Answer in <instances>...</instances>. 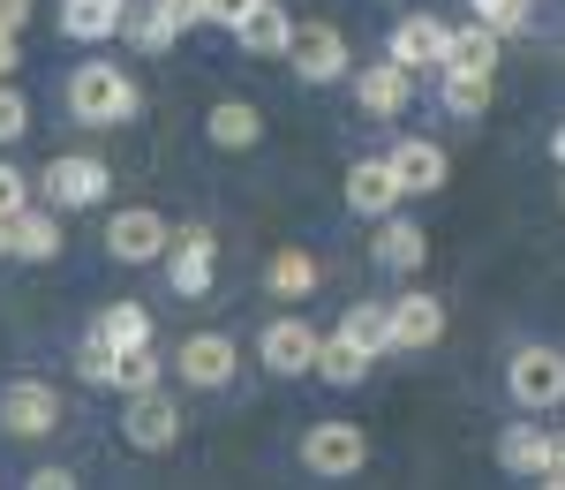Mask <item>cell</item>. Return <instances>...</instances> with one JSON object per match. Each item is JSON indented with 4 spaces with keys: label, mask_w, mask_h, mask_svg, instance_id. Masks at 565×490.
<instances>
[{
    "label": "cell",
    "mask_w": 565,
    "mask_h": 490,
    "mask_svg": "<svg viewBox=\"0 0 565 490\" xmlns=\"http://www.w3.org/2000/svg\"><path fill=\"white\" fill-rule=\"evenodd\" d=\"M68 114L90 121V129H121L143 114V90H136L129 68H114V61H84L76 76H68Z\"/></svg>",
    "instance_id": "cell-1"
},
{
    "label": "cell",
    "mask_w": 565,
    "mask_h": 490,
    "mask_svg": "<svg viewBox=\"0 0 565 490\" xmlns=\"http://www.w3.org/2000/svg\"><path fill=\"white\" fill-rule=\"evenodd\" d=\"M39 196L53 212H90V204L114 196V167H106V159H84V151H61V159H45Z\"/></svg>",
    "instance_id": "cell-2"
},
{
    "label": "cell",
    "mask_w": 565,
    "mask_h": 490,
    "mask_svg": "<svg viewBox=\"0 0 565 490\" xmlns=\"http://www.w3.org/2000/svg\"><path fill=\"white\" fill-rule=\"evenodd\" d=\"M317 348H324V332H317L309 317H271L257 332V362L271 377H309V370H317Z\"/></svg>",
    "instance_id": "cell-3"
},
{
    "label": "cell",
    "mask_w": 565,
    "mask_h": 490,
    "mask_svg": "<svg viewBox=\"0 0 565 490\" xmlns=\"http://www.w3.org/2000/svg\"><path fill=\"white\" fill-rule=\"evenodd\" d=\"M302 468H309V476H324V483L362 476V468H370V438H362V423H317V430L302 438Z\"/></svg>",
    "instance_id": "cell-4"
},
{
    "label": "cell",
    "mask_w": 565,
    "mask_h": 490,
    "mask_svg": "<svg viewBox=\"0 0 565 490\" xmlns=\"http://www.w3.org/2000/svg\"><path fill=\"white\" fill-rule=\"evenodd\" d=\"M505 393H513L527 415L565 407V355H558V348H521V355L505 362Z\"/></svg>",
    "instance_id": "cell-5"
},
{
    "label": "cell",
    "mask_w": 565,
    "mask_h": 490,
    "mask_svg": "<svg viewBox=\"0 0 565 490\" xmlns=\"http://www.w3.org/2000/svg\"><path fill=\"white\" fill-rule=\"evenodd\" d=\"M106 249H114L121 265H151V257H167V249H174V226L159 220L151 204H129V212H114V220H106Z\"/></svg>",
    "instance_id": "cell-6"
},
{
    "label": "cell",
    "mask_w": 565,
    "mask_h": 490,
    "mask_svg": "<svg viewBox=\"0 0 565 490\" xmlns=\"http://www.w3.org/2000/svg\"><path fill=\"white\" fill-rule=\"evenodd\" d=\"M167 279H174L181 302H196V295L218 279V234H212V226H181V234H174V249H167Z\"/></svg>",
    "instance_id": "cell-7"
},
{
    "label": "cell",
    "mask_w": 565,
    "mask_h": 490,
    "mask_svg": "<svg viewBox=\"0 0 565 490\" xmlns=\"http://www.w3.org/2000/svg\"><path fill=\"white\" fill-rule=\"evenodd\" d=\"M287 61H295V76H302V84H340V76L354 68V61H348V39H340L332 23H295Z\"/></svg>",
    "instance_id": "cell-8"
},
{
    "label": "cell",
    "mask_w": 565,
    "mask_h": 490,
    "mask_svg": "<svg viewBox=\"0 0 565 490\" xmlns=\"http://www.w3.org/2000/svg\"><path fill=\"white\" fill-rule=\"evenodd\" d=\"M61 423V393L45 385V377H15L8 393H0V430L8 438H45Z\"/></svg>",
    "instance_id": "cell-9"
},
{
    "label": "cell",
    "mask_w": 565,
    "mask_h": 490,
    "mask_svg": "<svg viewBox=\"0 0 565 490\" xmlns=\"http://www.w3.org/2000/svg\"><path fill=\"white\" fill-rule=\"evenodd\" d=\"M174 370L196 385V393H226V385H234V370H242V355H234V340H226V332H189V340H181V355H174Z\"/></svg>",
    "instance_id": "cell-10"
},
{
    "label": "cell",
    "mask_w": 565,
    "mask_h": 490,
    "mask_svg": "<svg viewBox=\"0 0 565 490\" xmlns=\"http://www.w3.org/2000/svg\"><path fill=\"white\" fill-rule=\"evenodd\" d=\"M121 438H129L136 452H167L181 438V407L151 385V393H129V415H121Z\"/></svg>",
    "instance_id": "cell-11"
},
{
    "label": "cell",
    "mask_w": 565,
    "mask_h": 490,
    "mask_svg": "<svg viewBox=\"0 0 565 490\" xmlns=\"http://www.w3.org/2000/svg\"><path fill=\"white\" fill-rule=\"evenodd\" d=\"M445 45H452V23H437V15H399L392 61H399L407 76H430V68H445Z\"/></svg>",
    "instance_id": "cell-12"
},
{
    "label": "cell",
    "mask_w": 565,
    "mask_h": 490,
    "mask_svg": "<svg viewBox=\"0 0 565 490\" xmlns=\"http://www.w3.org/2000/svg\"><path fill=\"white\" fill-rule=\"evenodd\" d=\"M399 174H392V159H354L348 167V212L354 220H385V212H399Z\"/></svg>",
    "instance_id": "cell-13"
},
{
    "label": "cell",
    "mask_w": 565,
    "mask_h": 490,
    "mask_svg": "<svg viewBox=\"0 0 565 490\" xmlns=\"http://www.w3.org/2000/svg\"><path fill=\"white\" fill-rule=\"evenodd\" d=\"M8 257L53 265V257H61V212H53V204H23V212L8 220Z\"/></svg>",
    "instance_id": "cell-14"
},
{
    "label": "cell",
    "mask_w": 565,
    "mask_h": 490,
    "mask_svg": "<svg viewBox=\"0 0 565 490\" xmlns=\"http://www.w3.org/2000/svg\"><path fill=\"white\" fill-rule=\"evenodd\" d=\"M354 98H362V114H377V121H392V114H407V98H415V76L399 68V61H370L362 76H354Z\"/></svg>",
    "instance_id": "cell-15"
},
{
    "label": "cell",
    "mask_w": 565,
    "mask_h": 490,
    "mask_svg": "<svg viewBox=\"0 0 565 490\" xmlns=\"http://www.w3.org/2000/svg\"><path fill=\"white\" fill-rule=\"evenodd\" d=\"M385 159H392V174H399L407 196H437V189H445V151H437L430 136H399Z\"/></svg>",
    "instance_id": "cell-16"
},
{
    "label": "cell",
    "mask_w": 565,
    "mask_h": 490,
    "mask_svg": "<svg viewBox=\"0 0 565 490\" xmlns=\"http://www.w3.org/2000/svg\"><path fill=\"white\" fill-rule=\"evenodd\" d=\"M234 39L242 53H264V61H287V45H295V15L279 8V0H257L242 23H234Z\"/></svg>",
    "instance_id": "cell-17"
},
{
    "label": "cell",
    "mask_w": 565,
    "mask_h": 490,
    "mask_svg": "<svg viewBox=\"0 0 565 490\" xmlns=\"http://www.w3.org/2000/svg\"><path fill=\"white\" fill-rule=\"evenodd\" d=\"M437 340H445V302L423 295V287L399 295L392 302V348H437Z\"/></svg>",
    "instance_id": "cell-18"
},
{
    "label": "cell",
    "mask_w": 565,
    "mask_h": 490,
    "mask_svg": "<svg viewBox=\"0 0 565 490\" xmlns=\"http://www.w3.org/2000/svg\"><path fill=\"white\" fill-rule=\"evenodd\" d=\"M377 265L385 271H423L430 265V234L415 220H399V212H385V220H377Z\"/></svg>",
    "instance_id": "cell-19"
},
{
    "label": "cell",
    "mask_w": 565,
    "mask_h": 490,
    "mask_svg": "<svg viewBox=\"0 0 565 490\" xmlns=\"http://www.w3.org/2000/svg\"><path fill=\"white\" fill-rule=\"evenodd\" d=\"M204 136H212L218 151H249V143L264 136V114L249 106V98H218L212 114H204Z\"/></svg>",
    "instance_id": "cell-20"
},
{
    "label": "cell",
    "mask_w": 565,
    "mask_h": 490,
    "mask_svg": "<svg viewBox=\"0 0 565 490\" xmlns=\"http://www.w3.org/2000/svg\"><path fill=\"white\" fill-rule=\"evenodd\" d=\"M498 53H505V39H498V31L460 23V31H452V45H445V68H460V76H490V68H498Z\"/></svg>",
    "instance_id": "cell-21"
},
{
    "label": "cell",
    "mask_w": 565,
    "mask_h": 490,
    "mask_svg": "<svg viewBox=\"0 0 565 490\" xmlns=\"http://www.w3.org/2000/svg\"><path fill=\"white\" fill-rule=\"evenodd\" d=\"M121 15H129V8H106V0H61V31H68L76 45L114 39V31H121Z\"/></svg>",
    "instance_id": "cell-22"
},
{
    "label": "cell",
    "mask_w": 565,
    "mask_h": 490,
    "mask_svg": "<svg viewBox=\"0 0 565 490\" xmlns=\"http://www.w3.org/2000/svg\"><path fill=\"white\" fill-rule=\"evenodd\" d=\"M121 39H129L136 53H167L181 31L167 23V8H159V0H129V15H121Z\"/></svg>",
    "instance_id": "cell-23"
},
{
    "label": "cell",
    "mask_w": 565,
    "mask_h": 490,
    "mask_svg": "<svg viewBox=\"0 0 565 490\" xmlns=\"http://www.w3.org/2000/svg\"><path fill=\"white\" fill-rule=\"evenodd\" d=\"M498 460H505L513 476H527V483H535V476H543V460H551V430H535V423H513V430L498 438Z\"/></svg>",
    "instance_id": "cell-24"
},
{
    "label": "cell",
    "mask_w": 565,
    "mask_h": 490,
    "mask_svg": "<svg viewBox=\"0 0 565 490\" xmlns=\"http://www.w3.org/2000/svg\"><path fill=\"white\" fill-rule=\"evenodd\" d=\"M340 332H348L362 355H385L392 348V302H354V310L340 317Z\"/></svg>",
    "instance_id": "cell-25"
},
{
    "label": "cell",
    "mask_w": 565,
    "mask_h": 490,
    "mask_svg": "<svg viewBox=\"0 0 565 490\" xmlns=\"http://www.w3.org/2000/svg\"><path fill=\"white\" fill-rule=\"evenodd\" d=\"M370 362H377V355H362L348 332H324V348H317V370H324L332 385H362V377H370Z\"/></svg>",
    "instance_id": "cell-26"
},
{
    "label": "cell",
    "mask_w": 565,
    "mask_h": 490,
    "mask_svg": "<svg viewBox=\"0 0 565 490\" xmlns=\"http://www.w3.org/2000/svg\"><path fill=\"white\" fill-rule=\"evenodd\" d=\"M437 98H445V114H490V76H460V68H437Z\"/></svg>",
    "instance_id": "cell-27"
},
{
    "label": "cell",
    "mask_w": 565,
    "mask_h": 490,
    "mask_svg": "<svg viewBox=\"0 0 565 490\" xmlns=\"http://www.w3.org/2000/svg\"><path fill=\"white\" fill-rule=\"evenodd\" d=\"M264 279H271V295H287V302L317 295V265H309V249H279V257L264 265Z\"/></svg>",
    "instance_id": "cell-28"
},
{
    "label": "cell",
    "mask_w": 565,
    "mask_h": 490,
    "mask_svg": "<svg viewBox=\"0 0 565 490\" xmlns=\"http://www.w3.org/2000/svg\"><path fill=\"white\" fill-rule=\"evenodd\" d=\"M159 370H167L159 348H151V340H136V348L114 355V385H121V393H151V385H159Z\"/></svg>",
    "instance_id": "cell-29"
},
{
    "label": "cell",
    "mask_w": 565,
    "mask_h": 490,
    "mask_svg": "<svg viewBox=\"0 0 565 490\" xmlns=\"http://www.w3.org/2000/svg\"><path fill=\"white\" fill-rule=\"evenodd\" d=\"M90 332H106L114 348H136V340H151V310H143V302H106Z\"/></svg>",
    "instance_id": "cell-30"
},
{
    "label": "cell",
    "mask_w": 565,
    "mask_h": 490,
    "mask_svg": "<svg viewBox=\"0 0 565 490\" xmlns=\"http://www.w3.org/2000/svg\"><path fill=\"white\" fill-rule=\"evenodd\" d=\"M468 15H476L482 31H498V39H521L527 23H535V0H468Z\"/></svg>",
    "instance_id": "cell-31"
},
{
    "label": "cell",
    "mask_w": 565,
    "mask_h": 490,
    "mask_svg": "<svg viewBox=\"0 0 565 490\" xmlns=\"http://www.w3.org/2000/svg\"><path fill=\"white\" fill-rule=\"evenodd\" d=\"M114 340L106 332H84V348H76V370H84V385H114Z\"/></svg>",
    "instance_id": "cell-32"
},
{
    "label": "cell",
    "mask_w": 565,
    "mask_h": 490,
    "mask_svg": "<svg viewBox=\"0 0 565 490\" xmlns=\"http://www.w3.org/2000/svg\"><path fill=\"white\" fill-rule=\"evenodd\" d=\"M23 129H31V98L0 76V143H23Z\"/></svg>",
    "instance_id": "cell-33"
},
{
    "label": "cell",
    "mask_w": 565,
    "mask_h": 490,
    "mask_svg": "<svg viewBox=\"0 0 565 490\" xmlns=\"http://www.w3.org/2000/svg\"><path fill=\"white\" fill-rule=\"evenodd\" d=\"M23 204H31V181H23L15 167H8V159H0V220H15Z\"/></svg>",
    "instance_id": "cell-34"
},
{
    "label": "cell",
    "mask_w": 565,
    "mask_h": 490,
    "mask_svg": "<svg viewBox=\"0 0 565 490\" xmlns=\"http://www.w3.org/2000/svg\"><path fill=\"white\" fill-rule=\"evenodd\" d=\"M23 483H31V490H76L84 476H76V468H61V460H45V468H31Z\"/></svg>",
    "instance_id": "cell-35"
},
{
    "label": "cell",
    "mask_w": 565,
    "mask_h": 490,
    "mask_svg": "<svg viewBox=\"0 0 565 490\" xmlns=\"http://www.w3.org/2000/svg\"><path fill=\"white\" fill-rule=\"evenodd\" d=\"M249 8H257V0H204V23H226V31H234Z\"/></svg>",
    "instance_id": "cell-36"
},
{
    "label": "cell",
    "mask_w": 565,
    "mask_h": 490,
    "mask_svg": "<svg viewBox=\"0 0 565 490\" xmlns=\"http://www.w3.org/2000/svg\"><path fill=\"white\" fill-rule=\"evenodd\" d=\"M159 8H167L174 31H196V23H204V0H159Z\"/></svg>",
    "instance_id": "cell-37"
},
{
    "label": "cell",
    "mask_w": 565,
    "mask_h": 490,
    "mask_svg": "<svg viewBox=\"0 0 565 490\" xmlns=\"http://www.w3.org/2000/svg\"><path fill=\"white\" fill-rule=\"evenodd\" d=\"M535 483L565 490V430H551V460H543V476H535Z\"/></svg>",
    "instance_id": "cell-38"
},
{
    "label": "cell",
    "mask_w": 565,
    "mask_h": 490,
    "mask_svg": "<svg viewBox=\"0 0 565 490\" xmlns=\"http://www.w3.org/2000/svg\"><path fill=\"white\" fill-rule=\"evenodd\" d=\"M15 61H23V31H0V76H15Z\"/></svg>",
    "instance_id": "cell-39"
},
{
    "label": "cell",
    "mask_w": 565,
    "mask_h": 490,
    "mask_svg": "<svg viewBox=\"0 0 565 490\" xmlns=\"http://www.w3.org/2000/svg\"><path fill=\"white\" fill-rule=\"evenodd\" d=\"M31 23V0H0V31H23Z\"/></svg>",
    "instance_id": "cell-40"
},
{
    "label": "cell",
    "mask_w": 565,
    "mask_h": 490,
    "mask_svg": "<svg viewBox=\"0 0 565 490\" xmlns=\"http://www.w3.org/2000/svg\"><path fill=\"white\" fill-rule=\"evenodd\" d=\"M551 159H558V167H565V121H558V129H551Z\"/></svg>",
    "instance_id": "cell-41"
},
{
    "label": "cell",
    "mask_w": 565,
    "mask_h": 490,
    "mask_svg": "<svg viewBox=\"0 0 565 490\" xmlns=\"http://www.w3.org/2000/svg\"><path fill=\"white\" fill-rule=\"evenodd\" d=\"M0 257H8V220H0Z\"/></svg>",
    "instance_id": "cell-42"
},
{
    "label": "cell",
    "mask_w": 565,
    "mask_h": 490,
    "mask_svg": "<svg viewBox=\"0 0 565 490\" xmlns=\"http://www.w3.org/2000/svg\"><path fill=\"white\" fill-rule=\"evenodd\" d=\"M106 8H129V0H106Z\"/></svg>",
    "instance_id": "cell-43"
},
{
    "label": "cell",
    "mask_w": 565,
    "mask_h": 490,
    "mask_svg": "<svg viewBox=\"0 0 565 490\" xmlns=\"http://www.w3.org/2000/svg\"><path fill=\"white\" fill-rule=\"evenodd\" d=\"M558 196H565V181H558Z\"/></svg>",
    "instance_id": "cell-44"
}]
</instances>
